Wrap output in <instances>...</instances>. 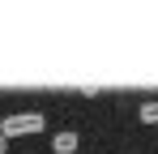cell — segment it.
I'll use <instances>...</instances> for the list:
<instances>
[{
  "label": "cell",
  "instance_id": "2",
  "mask_svg": "<svg viewBox=\"0 0 158 154\" xmlns=\"http://www.w3.org/2000/svg\"><path fill=\"white\" fill-rule=\"evenodd\" d=\"M52 150L56 154H77L81 150V133L77 128H60V133L52 137Z\"/></svg>",
  "mask_w": 158,
  "mask_h": 154
},
{
  "label": "cell",
  "instance_id": "4",
  "mask_svg": "<svg viewBox=\"0 0 158 154\" xmlns=\"http://www.w3.org/2000/svg\"><path fill=\"white\" fill-rule=\"evenodd\" d=\"M9 146H13V141H9V137H4V128H0V154H9Z\"/></svg>",
  "mask_w": 158,
  "mask_h": 154
},
{
  "label": "cell",
  "instance_id": "1",
  "mask_svg": "<svg viewBox=\"0 0 158 154\" xmlns=\"http://www.w3.org/2000/svg\"><path fill=\"white\" fill-rule=\"evenodd\" d=\"M0 128H4L9 141H17V137H39V133L47 128V116H43V111H17V116H4Z\"/></svg>",
  "mask_w": 158,
  "mask_h": 154
},
{
  "label": "cell",
  "instance_id": "3",
  "mask_svg": "<svg viewBox=\"0 0 158 154\" xmlns=\"http://www.w3.org/2000/svg\"><path fill=\"white\" fill-rule=\"evenodd\" d=\"M141 124H158V99L141 103Z\"/></svg>",
  "mask_w": 158,
  "mask_h": 154
}]
</instances>
